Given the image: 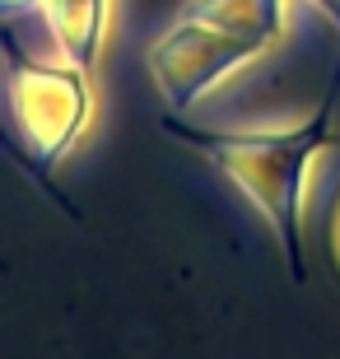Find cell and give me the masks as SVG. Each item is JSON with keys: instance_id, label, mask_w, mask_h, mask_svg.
Listing matches in <instances>:
<instances>
[{"instance_id": "obj_1", "label": "cell", "mask_w": 340, "mask_h": 359, "mask_svg": "<svg viewBox=\"0 0 340 359\" xmlns=\"http://www.w3.org/2000/svg\"><path fill=\"white\" fill-rule=\"evenodd\" d=\"M340 103V61L331 70V84L322 93V103L313 107V117L285 131H205L191 126L177 112L158 121V131L172 135L177 145L196 149L200 159H210L224 177H233V187L271 219V233L280 243L285 271L294 285L308 280V262H303V191H308V173L313 159L336 140L331 121H336Z\"/></svg>"}, {"instance_id": "obj_7", "label": "cell", "mask_w": 340, "mask_h": 359, "mask_svg": "<svg viewBox=\"0 0 340 359\" xmlns=\"http://www.w3.org/2000/svg\"><path fill=\"white\" fill-rule=\"evenodd\" d=\"M308 5H313L322 19H331V24H336V33H340V0H308Z\"/></svg>"}, {"instance_id": "obj_2", "label": "cell", "mask_w": 340, "mask_h": 359, "mask_svg": "<svg viewBox=\"0 0 340 359\" xmlns=\"http://www.w3.org/2000/svg\"><path fill=\"white\" fill-rule=\"evenodd\" d=\"M0 56H5V103H10V126L24 140V149L52 173L79 145L93 117V89L89 70L75 61H38L19 52V42L0 24Z\"/></svg>"}, {"instance_id": "obj_4", "label": "cell", "mask_w": 340, "mask_h": 359, "mask_svg": "<svg viewBox=\"0 0 340 359\" xmlns=\"http://www.w3.org/2000/svg\"><path fill=\"white\" fill-rule=\"evenodd\" d=\"M107 5L112 0H0V19L19 10H33L52 33V47L66 61L93 70L98 61V47H103L107 33Z\"/></svg>"}, {"instance_id": "obj_5", "label": "cell", "mask_w": 340, "mask_h": 359, "mask_svg": "<svg viewBox=\"0 0 340 359\" xmlns=\"http://www.w3.org/2000/svg\"><path fill=\"white\" fill-rule=\"evenodd\" d=\"M182 14L205 19L233 38L261 42V47H271L285 33V0H191Z\"/></svg>"}, {"instance_id": "obj_6", "label": "cell", "mask_w": 340, "mask_h": 359, "mask_svg": "<svg viewBox=\"0 0 340 359\" xmlns=\"http://www.w3.org/2000/svg\"><path fill=\"white\" fill-rule=\"evenodd\" d=\"M0 154H5V159H10V163H14V168H19V173H24V177H33V182L42 187V196H52L56 205H61V210L70 215V219H79V210H75V205H70L66 196H61V187L52 182V173H47V168H42V163H38V159H33V154H28V149H24V140L14 135L10 117H0Z\"/></svg>"}, {"instance_id": "obj_3", "label": "cell", "mask_w": 340, "mask_h": 359, "mask_svg": "<svg viewBox=\"0 0 340 359\" xmlns=\"http://www.w3.org/2000/svg\"><path fill=\"white\" fill-rule=\"evenodd\" d=\"M261 52H266L261 42L233 38V33H224V28L205 24V19L182 14V19L149 47L144 61H149V75H154L168 112H186V107L200 103L224 75H233L238 66L257 61Z\"/></svg>"}]
</instances>
